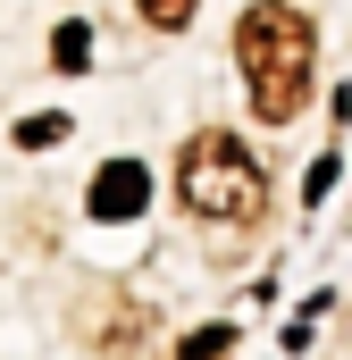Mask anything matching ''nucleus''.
<instances>
[{
    "label": "nucleus",
    "mask_w": 352,
    "mask_h": 360,
    "mask_svg": "<svg viewBox=\"0 0 352 360\" xmlns=\"http://www.w3.org/2000/svg\"><path fill=\"white\" fill-rule=\"evenodd\" d=\"M327 184H336V151H327V160H310V176H302V201L319 210V201H327Z\"/></svg>",
    "instance_id": "6e6552de"
},
{
    "label": "nucleus",
    "mask_w": 352,
    "mask_h": 360,
    "mask_svg": "<svg viewBox=\"0 0 352 360\" xmlns=\"http://www.w3.org/2000/svg\"><path fill=\"white\" fill-rule=\"evenodd\" d=\"M134 8H143V17H151V25H160V34H184V25H193V8H201V0H134Z\"/></svg>",
    "instance_id": "0eeeda50"
},
{
    "label": "nucleus",
    "mask_w": 352,
    "mask_h": 360,
    "mask_svg": "<svg viewBox=\"0 0 352 360\" xmlns=\"http://www.w3.org/2000/svg\"><path fill=\"white\" fill-rule=\"evenodd\" d=\"M235 59H244V92H252L260 126H285V117L310 101L319 34H310V17H302V8L260 0V8H244V25H235Z\"/></svg>",
    "instance_id": "f257e3e1"
},
{
    "label": "nucleus",
    "mask_w": 352,
    "mask_h": 360,
    "mask_svg": "<svg viewBox=\"0 0 352 360\" xmlns=\"http://www.w3.org/2000/svg\"><path fill=\"white\" fill-rule=\"evenodd\" d=\"M17 143H25V151H51V143H68V117H59V109H42V117H25V126H17Z\"/></svg>",
    "instance_id": "423d86ee"
},
{
    "label": "nucleus",
    "mask_w": 352,
    "mask_h": 360,
    "mask_svg": "<svg viewBox=\"0 0 352 360\" xmlns=\"http://www.w3.org/2000/svg\"><path fill=\"white\" fill-rule=\"evenodd\" d=\"M260 160L227 134V126H201L193 143H184V160H176V201L193 210V218H210V226H252L260 218Z\"/></svg>",
    "instance_id": "f03ea898"
},
{
    "label": "nucleus",
    "mask_w": 352,
    "mask_h": 360,
    "mask_svg": "<svg viewBox=\"0 0 352 360\" xmlns=\"http://www.w3.org/2000/svg\"><path fill=\"white\" fill-rule=\"evenodd\" d=\"M227 344H235V327L218 319V327H193V335L176 344V360H218V352H227Z\"/></svg>",
    "instance_id": "39448f33"
},
{
    "label": "nucleus",
    "mask_w": 352,
    "mask_h": 360,
    "mask_svg": "<svg viewBox=\"0 0 352 360\" xmlns=\"http://www.w3.org/2000/svg\"><path fill=\"white\" fill-rule=\"evenodd\" d=\"M143 201H151V168L143 160H109L92 176V218H143Z\"/></svg>",
    "instance_id": "7ed1b4c3"
},
{
    "label": "nucleus",
    "mask_w": 352,
    "mask_h": 360,
    "mask_svg": "<svg viewBox=\"0 0 352 360\" xmlns=\"http://www.w3.org/2000/svg\"><path fill=\"white\" fill-rule=\"evenodd\" d=\"M51 68H59V76H84L92 68V25L84 17H68V25L51 34Z\"/></svg>",
    "instance_id": "20e7f679"
}]
</instances>
